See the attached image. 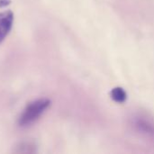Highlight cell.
<instances>
[{"label":"cell","mask_w":154,"mask_h":154,"mask_svg":"<svg viewBox=\"0 0 154 154\" xmlns=\"http://www.w3.org/2000/svg\"><path fill=\"white\" fill-rule=\"evenodd\" d=\"M51 101L46 98H42L30 103L22 113L18 124L22 127H26L36 122L40 116L50 106Z\"/></svg>","instance_id":"6da1fadb"},{"label":"cell","mask_w":154,"mask_h":154,"mask_svg":"<svg viewBox=\"0 0 154 154\" xmlns=\"http://www.w3.org/2000/svg\"><path fill=\"white\" fill-rule=\"evenodd\" d=\"M14 23V14L11 11L0 13V43L5 39L12 29Z\"/></svg>","instance_id":"7a4b0ae2"},{"label":"cell","mask_w":154,"mask_h":154,"mask_svg":"<svg viewBox=\"0 0 154 154\" xmlns=\"http://www.w3.org/2000/svg\"><path fill=\"white\" fill-rule=\"evenodd\" d=\"M135 125L138 128V130L143 134L154 137V125L151 124L150 122L143 119H137Z\"/></svg>","instance_id":"3957f363"},{"label":"cell","mask_w":154,"mask_h":154,"mask_svg":"<svg viewBox=\"0 0 154 154\" xmlns=\"http://www.w3.org/2000/svg\"><path fill=\"white\" fill-rule=\"evenodd\" d=\"M110 95H111L112 99L116 103H124L127 98L126 92L124 90V88L120 87L113 88L112 91L110 92Z\"/></svg>","instance_id":"277c9868"},{"label":"cell","mask_w":154,"mask_h":154,"mask_svg":"<svg viewBox=\"0 0 154 154\" xmlns=\"http://www.w3.org/2000/svg\"><path fill=\"white\" fill-rule=\"evenodd\" d=\"M35 152V146L30 143H23L17 147L16 152L18 153H32Z\"/></svg>","instance_id":"5b68a950"},{"label":"cell","mask_w":154,"mask_h":154,"mask_svg":"<svg viewBox=\"0 0 154 154\" xmlns=\"http://www.w3.org/2000/svg\"><path fill=\"white\" fill-rule=\"evenodd\" d=\"M8 0H0V6H5L6 5H8L9 3H7Z\"/></svg>","instance_id":"8992f818"}]
</instances>
